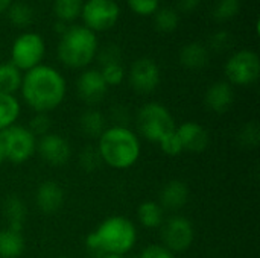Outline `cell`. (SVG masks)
I'll return each instance as SVG.
<instances>
[{"label": "cell", "instance_id": "cell-23", "mask_svg": "<svg viewBox=\"0 0 260 258\" xmlns=\"http://www.w3.org/2000/svg\"><path fill=\"white\" fill-rule=\"evenodd\" d=\"M21 106L14 94L0 93V132L14 126L20 117Z\"/></svg>", "mask_w": 260, "mask_h": 258}, {"label": "cell", "instance_id": "cell-4", "mask_svg": "<svg viewBox=\"0 0 260 258\" xmlns=\"http://www.w3.org/2000/svg\"><path fill=\"white\" fill-rule=\"evenodd\" d=\"M99 50L98 35L85 26H69L59 36L56 55L59 62L73 70L87 68Z\"/></svg>", "mask_w": 260, "mask_h": 258}, {"label": "cell", "instance_id": "cell-15", "mask_svg": "<svg viewBox=\"0 0 260 258\" xmlns=\"http://www.w3.org/2000/svg\"><path fill=\"white\" fill-rule=\"evenodd\" d=\"M175 132L181 141L183 151L200 154L210 144V135L207 129L198 122H184L175 128Z\"/></svg>", "mask_w": 260, "mask_h": 258}, {"label": "cell", "instance_id": "cell-26", "mask_svg": "<svg viewBox=\"0 0 260 258\" xmlns=\"http://www.w3.org/2000/svg\"><path fill=\"white\" fill-rule=\"evenodd\" d=\"M82 5L84 0H53V14L58 21L69 24L81 17Z\"/></svg>", "mask_w": 260, "mask_h": 258}, {"label": "cell", "instance_id": "cell-11", "mask_svg": "<svg viewBox=\"0 0 260 258\" xmlns=\"http://www.w3.org/2000/svg\"><path fill=\"white\" fill-rule=\"evenodd\" d=\"M128 81L131 88L137 94H151L161 82V71L158 64L151 58L136 59L128 71Z\"/></svg>", "mask_w": 260, "mask_h": 258}, {"label": "cell", "instance_id": "cell-7", "mask_svg": "<svg viewBox=\"0 0 260 258\" xmlns=\"http://www.w3.org/2000/svg\"><path fill=\"white\" fill-rule=\"evenodd\" d=\"M225 78L230 85L248 87L257 82L260 76L259 55L250 49H241L229 56L225 67Z\"/></svg>", "mask_w": 260, "mask_h": 258}, {"label": "cell", "instance_id": "cell-29", "mask_svg": "<svg viewBox=\"0 0 260 258\" xmlns=\"http://www.w3.org/2000/svg\"><path fill=\"white\" fill-rule=\"evenodd\" d=\"M78 163H79V167H81L84 172H87V173H94V172H98V170L102 167V164H104L96 146H85V148L79 152Z\"/></svg>", "mask_w": 260, "mask_h": 258}, {"label": "cell", "instance_id": "cell-39", "mask_svg": "<svg viewBox=\"0 0 260 258\" xmlns=\"http://www.w3.org/2000/svg\"><path fill=\"white\" fill-rule=\"evenodd\" d=\"M203 3V0H178L177 6L181 12H193Z\"/></svg>", "mask_w": 260, "mask_h": 258}, {"label": "cell", "instance_id": "cell-31", "mask_svg": "<svg viewBox=\"0 0 260 258\" xmlns=\"http://www.w3.org/2000/svg\"><path fill=\"white\" fill-rule=\"evenodd\" d=\"M105 84L110 87H117L120 85L123 81H125V67L122 62H111V64H107V65H102V68L99 70Z\"/></svg>", "mask_w": 260, "mask_h": 258}, {"label": "cell", "instance_id": "cell-12", "mask_svg": "<svg viewBox=\"0 0 260 258\" xmlns=\"http://www.w3.org/2000/svg\"><path fill=\"white\" fill-rule=\"evenodd\" d=\"M35 152L46 164L52 167H61L69 163L72 157V146L62 135L56 132H49L37 138Z\"/></svg>", "mask_w": 260, "mask_h": 258}, {"label": "cell", "instance_id": "cell-33", "mask_svg": "<svg viewBox=\"0 0 260 258\" xmlns=\"http://www.w3.org/2000/svg\"><path fill=\"white\" fill-rule=\"evenodd\" d=\"M129 9L142 17L154 15L160 8V0H126Z\"/></svg>", "mask_w": 260, "mask_h": 258}, {"label": "cell", "instance_id": "cell-28", "mask_svg": "<svg viewBox=\"0 0 260 258\" xmlns=\"http://www.w3.org/2000/svg\"><path fill=\"white\" fill-rule=\"evenodd\" d=\"M241 11V0H216L212 9V17L222 23L235 18Z\"/></svg>", "mask_w": 260, "mask_h": 258}, {"label": "cell", "instance_id": "cell-8", "mask_svg": "<svg viewBox=\"0 0 260 258\" xmlns=\"http://www.w3.org/2000/svg\"><path fill=\"white\" fill-rule=\"evenodd\" d=\"M0 138L5 149V160L12 164H23L35 154L37 137L26 126L14 125L0 132Z\"/></svg>", "mask_w": 260, "mask_h": 258}, {"label": "cell", "instance_id": "cell-3", "mask_svg": "<svg viewBox=\"0 0 260 258\" xmlns=\"http://www.w3.org/2000/svg\"><path fill=\"white\" fill-rule=\"evenodd\" d=\"M98 152L102 163L116 170L133 167L142 154V144L137 132L128 126H110L98 138Z\"/></svg>", "mask_w": 260, "mask_h": 258}, {"label": "cell", "instance_id": "cell-43", "mask_svg": "<svg viewBox=\"0 0 260 258\" xmlns=\"http://www.w3.org/2000/svg\"><path fill=\"white\" fill-rule=\"evenodd\" d=\"M98 258H126V257H123V255H102V257H98Z\"/></svg>", "mask_w": 260, "mask_h": 258}, {"label": "cell", "instance_id": "cell-24", "mask_svg": "<svg viewBox=\"0 0 260 258\" xmlns=\"http://www.w3.org/2000/svg\"><path fill=\"white\" fill-rule=\"evenodd\" d=\"M23 79V71H20L11 62L0 64V93L14 94L20 91Z\"/></svg>", "mask_w": 260, "mask_h": 258}, {"label": "cell", "instance_id": "cell-14", "mask_svg": "<svg viewBox=\"0 0 260 258\" xmlns=\"http://www.w3.org/2000/svg\"><path fill=\"white\" fill-rule=\"evenodd\" d=\"M35 205L37 208L44 214H55L58 213L64 202H66V193L62 187L56 181H43L37 190H35Z\"/></svg>", "mask_w": 260, "mask_h": 258}, {"label": "cell", "instance_id": "cell-32", "mask_svg": "<svg viewBox=\"0 0 260 258\" xmlns=\"http://www.w3.org/2000/svg\"><path fill=\"white\" fill-rule=\"evenodd\" d=\"M37 138L52 132V120L49 117V114L44 113H35L29 122V125L26 126Z\"/></svg>", "mask_w": 260, "mask_h": 258}, {"label": "cell", "instance_id": "cell-2", "mask_svg": "<svg viewBox=\"0 0 260 258\" xmlns=\"http://www.w3.org/2000/svg\"><path fill=\"white\" fill-rule=\"evenodd\" d=\"M137 228L125 216H110L85 239L87 249L96 258L102 255H126L137 243Z\"/></svg>", "mask_w": 260, "mask_h": 258}, {"label": "cell", "instance_id": "cell-1", "mask_svg": "<svg viewBox=\"0 0 260 258\" xmlns=\"http://www.w3.org/2000/svg\"><path fill=\"white\" fill-rule=\"evenodd\" d=\"M20 93L24 103L34 113L49 114L64 102L67 84L61 71L52 65L40 64L35 68L24 71Z\"/></svg>", "mask_w": 260, "mask_h": 258}, {"label": "cell", "instance_id": "cell-44", "mask_svg": "<svg viewBox=\"0 0 260 258\" xmlns=\"http://www.w3.org/2000/svg\"><path fill=\"white\" fill-rule=\"evenodd\" d=\"M56 258H69V257H56Z\"/></svg>", "mask_w": 260, "mask_h": 258}, {"label": "cell", "instance_id": "cell-41", "mask_svg": "<svg viewBox=\"0 0 260 258\" xmlns=\"http://www.w3.org/2000/svg\"><path fill=\"white\" fill-rule=\"evenodd\" d=\"M12 2H14V0H0V14L6 12Z\"/></svg>", "mask_w": 260, "mask_h": 258}, {"label": "cell", "instance_id": "cell-36", "mask_svg": "<svg viewBox=\"0 0 260 258\" xmlns=\"http://www.w3.org/2000/svg\"><path fill=\"white\" fill-rule=\"evenodd\" d=\"M110 119L113 122V126H128V123L133 120V116L128 106L117 103L110 109Z\"/></svg>", "mask_w": 260, "mask_h": 258}, {"label": "cell", "instance_id": "cell-42", "mask_svg": "<svg viewBox=\"0 0 260 258\" xmlns=\"http://www.w3.org/2000/svg\"><path fill=\"white\" fill-rule=\"evenodd\" d=\"M3 161H6V160H5V149H3V143H2V138H0V164H2Z\"/></svg>", "mask_w": 260, "mask_h": 258}, {"label": "cell", "instance_id": "cell-27", "mask_svg": "<svg viewBox=\"0 0 260 258\" xmlns=\"http://www.w3.org/2000/svg\"><path fill=\"white\" fill-rule=\"evenodd\" d=\"M154 24L158 32H163V33L174 32L180 24L178 11L174 8H168V6L158 8L157 12L154 14Z\"/></svg>", "mask_w": 260, "mask_h": 258}, {"label": "cell", "instance_id": "cell-5", "mask_svg": "<svg viewBox=\"0 0 260 258\" xmlns=\"http://www.w3.org/2000/svg\"><path fill=\"white\" fill-rule=\"evenodd\" d=\"M133 120L139 135L157 144L169 134L175 132L177 128L172 113L158 102H148L142 105Z\"/></svg>", "mask_w": 260, "mask_h": 258}, {"label": "cell", "instance_id": "cell-30", "mask_svg": "<svg viewBox=\"0 0 260 258\" xmlns=\"http://www.w3.org/2000/svg\"><path fill=\"white\" fill-rule=\"evenodd\" d=\"M238 143L245 149H256L260 143V128L257 122H247L238 131Z\"/></svg>", "mask_w": 260, "mask_h": 258}, {"label": "cell", "instance_id": "cell-25", "mask_svg": "<svg viewBox=\"0 0 260 258\" xmlns=\"http://www.w3.org/2000/svg\"><path fill=\"white\" fill-rule=\"evenodd\" d=\"M6 12H8L9 23L18 29H24V27L30 26L34 21V17H35L32 6L26 2H21V0L12 2Z\"/></svg>", "mask_w": 260, "mask_h": 258}, {"label": "cell", "instance_id": "cell-20", "mask_svg": "<svg viewBox=\"0 0 260 258\" xmlns=\"http://www.w3.org/2000/svg\"><path fill=\"white\" fill-rule=\"evenodd\" d=\"M79 129L88 138H99L107 129V117L98 108H87L79 116Z\"/></svg>", "mask_w": 260, "mask_h": 258}, {"label": "cell", "instance_id": "cell-13", "mask_svg": "<svg viewBox=\"0 0 260 258\" xmlns=\"http://www.w3.org/2000/svg\"><path fill=\"white\" fill-rule=\"evenodd\" d=\"M76 93L84 103L93 108L105 99L108 85L98 68H85L76 79Z\"/></svg>", "mask_w": 260, "mask_h": 258}, {"label": "cell", "instance_id": "cell-16", "mask_svg": "<svg viewBox=\"0 0 260 258\" xmlns=\"http://www.w3.org/2000/svg\"><path fill=\"white\" fill-rule=\"evenodd\" d=\"M204 103H206L207 109L215 114L227 113L235 103L233 85H230L227 81L213 82L204 94Z\"/></svg>", "mask_w": 260, "mask_h": 258}, {"label": "cell", "instance_id": "cell-6", "mask_svg": "<svg viewBox=\"0 0 260 258\" xmlns=\"http://www.w3.org/2000/svg\"><path fill=\"white\" fill-rule=\"evenodd\" d=\"M46 55V41L37 32L20 33L11 46V64L20 71H29L43 64Z\"/></svg>", "mask_w": 260, "mask_h": 258}, {"label": "cell", "instance_id": "cell-38", "mask_svg": "<svg viewBox=\"0 0 260 258\" xmlns=\"http://www.w3.org/2000/svg\"><path fill=\"white\" fill-rule=\"evenodd\" d=\"M139 258H175V254L161 243H152L140 252Z\"/></svg>", "mask_w": 260, "mask_h": 258}, {"label": "cell", "instance_id": "cell-37", "mask_svg": "<svg viewBox=\"0 0 260 258\" xmlns=\"http://www.w3.org/2000/svg\"><path fill=\"white\" fill-rule=\"evenodd\" d=\"M209 44H210V49H212L213 52L221 53V52H225V50L230 47V44H232V36H230V33H229L227 30H218V32H215V33L210 36Z\"/></svg>", "mask_w": 260, "mask_h": 258}, {"label": "cell", "instance_id": "cell-19", "mask_svg": "<svg viewBox=\"0 0 260 258\" xmlns=\"http://www.w3.org/2000/svg\"><path fill=\"white\" fill-rule=\"evenodd\" d=\"M2 211H3V217L8 224V228L15 230V231L23 230L26 219H27V207L21 198H18L15 195L8 196L3 201Z\"/></svg>", "mask_w": 260, "mask_h": 258}, {"label": "cell", "instance_id": "cell-9", "mask_svg": "<svg viewBox=\"0 0 260 258\" xmlns=\"http://www.w3.org/2000/svg\"><path fill=\"white\" fill-rule=\"evenodd\" d=\"M120 17V8L116 0H85L81 11L82 26L96 32L111 29Z\"/></svg>", "mask_w": 260, "mask_h": 258}, {"label": "cell", "instance_id": "cell-17", "mask_svg": "<svg viewBox=\"0 0 260 258\" xmlns=\"http://www.w3.org/2000/svg\"><path fill=\"white\" fill-rule=\"evenodd\" d=\"M187 202H189V187L181 179H171L160 190L158 204L165 211L177 213L183 210L187 205Z\"/></svg>", "mask_w": 260, "mask_h": 258}, {"label": "cell", "instance_id": "cell-10", "mask_svg": "<svg viewBox=\"0 0 260 258\" xmlns=\"http://www.w3.org/2000/svg\"><path fill=\"white\" fill-rule=\"evenodd\" d=\"M160 236L161 245L169 251L174 254L184 252L192 246L195 240V228L187 217L174 214L165 219L163 225L160 227Z\"/></svg>", "mask_w": 260, "mask_h": 258}, {"label": "cell", "instance_id": "cell-34", "mask_svg": "<svg viewBox=\"0 0 260 258\" xmlns=\"http://www.w3.org/2000/svg\"><path fill=\"white\" fill-rule=\"evenodd\" d=\"M96 58L101 65H107L111 62H122V52L117 44L110 43V44L104 46L101 50H98Z\"/></svg>", "mask_w": 260, "mask_h": 258}, {"label": "cell", "instance_id": "cell-22", "mask_svg": "<svg viewBox=\"0 0 260 258\" xmlns=\"http://www.w3.org/2000/svg\"><path fill=\"white\" fill-rule=\"evenodd\" d=\"M139 224L148 230H157L165 222V210L155 201H145L137 208Z\"/></svg>", "mask_w": 260, "mask_h": 258}, {"label": "cell", "instance_id": "cell-21", "mask_svg": "<svg viewBox=\"0 0 260 258\" xmlns=\"http://www.w3.org/2000/svg\"><path fill=\"white\" fill-rule=\"evenodd\" d=\"M24 252V237L21 231L11 228L0 230V258H18Z\"/></svg>", "mask_w": 260, "mask_h": 258}, {"label": "cell", "instance_id": "cell-35", "mask_svg": "<svg viewBox=\"0 0 260 258\" xmlns=\"http://www.w3.org/2000/svg\"><path fill=\"white\" fill-rule=\"evenodd\" d=\"M160 149L168 155V157H178L180 154H183V146H181V141L177 135V132H172L169 134L166 138H163L160 143H158Z\"/></svg>", "mask_w": 260, "mask_h": 258}, {"label": "cell", "instance_id": "cell-18", "mask_svg": "<svg viewBox=\"0 0 260 258\" xmlns=\"http://www.w3.org/2000/svg\"><path fill=\"white\" fill-rule=\"evenodd\" d=\"M178 58H180V62L184 68L203 70L209 64L210 52L204 44H201L198 41H192V43H187L181 47Z\"/></svg>", "mask_w": 260, "mask_h": 258}, {"label": "cell", "instance_id": "cell-40", "mask_svg": "<svg viewBox=\"0 0 260 258\" xmlns=\"http://www.w3.org/2000/svg\"><path fill=\"white\" fill-rule=\"evenodd\" d=\"M67 27H69V26H67L66 23H62V21H58V20H56V23H55V26H53V29H55V30L59 33V36H61V35H62L66 30H67Z\"/></svg>", "mask_w": 260, "mask_h": 258}]
</instances>
